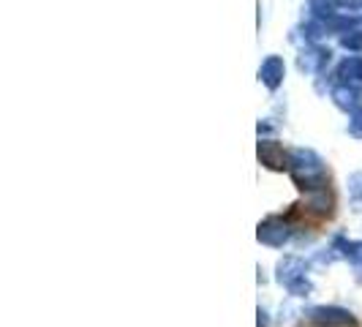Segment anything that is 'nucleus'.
Instances as JSON below:
<instances>
[{"mask_svg":"<svg viewBox=\"0 0 362 327\" xmlns=\"http://www.w3.org/2000/svg\"><path fill=\"white\" fill-rule=\"evenodd\" d=\"M286 79V63L281 54H267L259 66V82L267 88L270 93H275Z\"/></svg>","mask_w":362,"mask_h":327,"instance_id":"obj_7","label":"nucleus"},{"mask_svg":"<svg viewBox=\"0 0 362 327\" xmlns=\"http://www.w3.org/2000/svg\"><path fill=\"white\" fill-rule=\"evenodd\" d=\"M286 172H289V178L294 180V185H297L303 194H313V191L329 188V169H327V161L313 150V147H289Z\"/></svg>","mask_w":362,"mask_h":327,"instance_id":"obj_1","label":"nucleus"},{"mask_svg":"<svg viewBox=\"0 0 362 327\" xmlns=\"http://www.w3.org/2000/svg\"><path fill=\"white\" fill-rule=\"evenodd\" d=\"M303 316L313 327H357V316L344 306H310Z\"/></svg>","mask_w":362,"mask_h":327,"instance_id":"obj_4","label":"nucleus"},{"mask_svg":"<svg viewBox=\"0 0 362 327\" xmlns=\"http://www.w3.org/2000/svg\"><path fill=\"white\" fill-rule=\"evenodd\" d=\"M297 237V226L284 216H267L256 226V240L267 248H286Z\"/></svg>","mask_w":362,"mask_h":327,"instance_id":"obj_3","label":"nucleus"},{"mask_svg":"<svg viewBox=\"0 0 362 327\" xmlns=\"http://www.w3.org/2000/svg\"><path fill=\"white\" fill-rule=\"evenodd\" d=\"M341 3L338 0H308V11L310 19H319V22H327L338 14Z\"/></svg>","mask_w":362,"mask_h":327,"instance_id":"obj_12","label":"nucleus"},{"mask_svg":"<svg viewBox=\"0 0 362 327\" xmlns=\"http://www.w3.org/2000/svg\"><path fill=\"white\" fill-rule=\"evenodd\" d=\"M297 33L305 41V47H310V44H319V41H322V36L327 33V28H325V22H319V19H308V22H303V25L297 28Z\"/></svg>","mask_w":362,"mask_h":327,"instance_id":"obj_13","label":"nucleus"},{"mask_svg":"<svg viewBox=\"0 0 362 327\" xmlns=\"http://www.w3.org/2000/svg\"><path fill=\"white\" fill-rule=\"evenodd\" d=\"M329 248L335 251L338 262H349V268L354 272V281L362 284V240H351L346 235H335L329 240Z\"/></svg>","mask_w":362,"mask_h":327,"instance_id":"obj_6","label":"nucleus"},{"mask_svg":"<svg viewBox=\"0 0 362 327\" xmlns=\"http://www.w3.org/2000/svg\"><path fill=\"white\" fill-rule=\"evenodd\" d=\"M305 210H308V213H316V216H322V218L332 216V210H335L332 188H322V191L305 194Z\"/></svg>","mask_w":362,"mask_h":327,"instance_id":"obj_10","label":"nucleus"},{"mask_svg":"<svg viewBox=\"0 0 362 327\" xmlns=\"http://www.w3.org/2000/svg\"><path fill=\"white\" fill-rule=\"evenodd\" d=\"M256 316H259V322H256V327H270V314H267V309H256Z\"/></svg>","mask_w":362,"mask_h":327,"instance_id":"obj_17","label":"nucleus"},{"mask_svg":"<svg viewBox=\"0 0 362 327\" xmlns=\"http://www.w3.org/2000/svg\"><path fill=\"white\" fill-rule=\"evenodd\" d=\"M341 3V8H346V11H357V8H362V0H338Z\"/></svg>","mask_w":362,"mask_h":327,"instance_id":"obj_18","label":"nucleus"},{"mask_svg":"<svg viewBox=\"0 0 362 327\" xmlns=\"http://www.w3.org/2000/svg\"><path fill=\"white\" fill-rule=\"evenodd\" d=\"M346 188H349V197L354 205H362V169L360 172H351L346 178Z\"/></svg>","mask_w":362,"mask_h":327,"instance_id":"obj_15","label":"nucleus"},{"mask_svg":"<svg viewBox=\"0 0 362 327\" xmlns=\"http://www.w3.org/2000/svg\"><path fill=\"white\" fill-rule=\"evenodd\" d=\"M332 63V50L325 44H310L303 47L297 54V69L305 76H322L327 71V66Z\"/></svg>","mask_w":362,"mask_h":327,"instance_id":"obj_5","label":"nucleus"},{"mask_svg":"<svg viewBox=\"0 0 362 327\" xmlns=\"http://www.w3.org/2000/svg\"><path fill=\"white\" fill-rule=\"evenodd\" d=\"M346 131H349V137H354V139H362V107H357L354 112H351V115H349Z\"/></svg>","mask_w":362,"mask_h":327,"instance_id":"obj_16","label":"nucleus"},{"mask_svg":"<svg viewBox=\"0 0 362 327\" xmlns=\"http://www.w3.org/2000/svg\"><path fill=\"white\" fill-rule=\"evenodd\" d=\"M275 281L289 292V297H310L313 278H310V259L300 254H284L275 262Z\"/></svg>","mask_w":362,"mask_h":327,"instance_id":"obj_2","label":"nucleus"},{"mask_svg":"<svg viewBox=\"0 0 362 327\" xmlns=\"http://www.w3.org/2000/svg\"><path fill=\"white\" fill-rule=\"evenodd\" d=\"M335 82L362 93V54H351V57H346V60L338 63V69H335Z\"/></svg>","mask_w":362,"mask_h":327,"instance_id":"obj_9","label":"nucleus"},{"mask_svg":"<svg viewBox=\"0 0 362 327\" xmlns=\"http://www.w3.org/2000/svg\"><path fill=\"white\" fill-rule=\"evenodd\" d=\"M259 161L264 164L267 169H278V172H286V164H289V147L278 145L275 139H259Z\"/></svg>","mask_w":362,"mask_h":327,"instance_id":"obj_8","label":"nucleus"},{"mask_svg":"<svg viewBox=\"0 0 362 327\" xmlns=\"http://www.w3.org/2000/svg\"><path fill=\"white\" fill-rule=\"evenodd\" d=\"M329 98H332V104L346 112V115H351L357 107H362V93L351 91V88H346V85H332V91H329Z\"/></svg>","mask_w":362,"mask_h":327,"instance_id":"obj_11","label":"nucleus"},{"mask_svg":"<svg viewBox=\"0 0 362 327\" xmlns=\"http://www.w3.org/2000/svg\"><path fill=\"white\" fill-rule=\"evenodd\" d=\"M341 47H344L346 52L351 54H362V28H357V30H349V33H344L341 36V41H338Z\"/></svg>","mask_w":362,"mask_h":327,"instance_id":"obj_14","label":"nucleus"}]
</instances>
